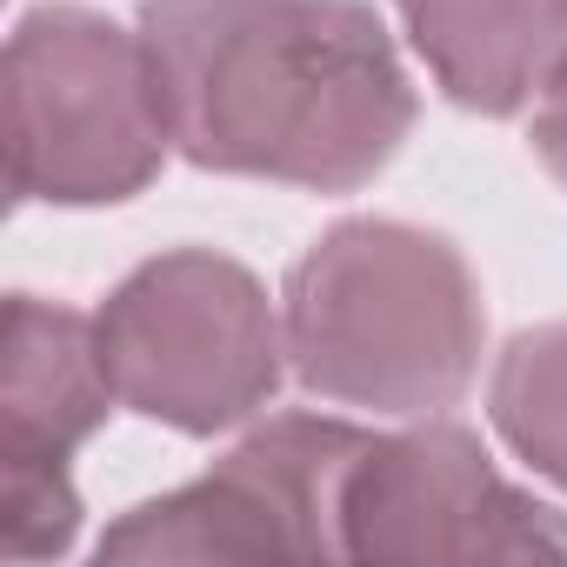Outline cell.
Masks as SVG:
<instances>
[{"mask_svg":"<svg viewBox=\"0 0 567 567\" xmlns=\"http://www.w3.org/2000/svg\"><path fill=\"white\" fill-rule=\"evenodd\" d=\"M174 154L141 28L48 0L8 34V187L28 207L134 200Z\"/></svg>","mask_w":567,"mask_h":567,"instance_id":"3","label":"cell"},{"mask_svg":"<svg viewBox=\"0 0 567 567\" xmlns=\"http://www.w3.org/2000/svg\"><path fill=\"white\" fill-rule=\"evenodd\" d=\"M434 87L487 121L520 114L567 54V0H394Z\"/></svg>","mask_w":567,"mask_h":567,"instance_id":"8","label":"cell"},{"mask_svg":"<svg viewBox=\"0 0 567 567\" xmlns=\"http://www.w3.org/2000/svg\"><path fill=\"white\" fill-rule=\"evenodd\" d=\"M288 374L334 408L421 421L447 414L481 374V280L467 254L414 220H334L280 295Z\"/></svg>","mask_w":567,"mask_h":567,"instance_id":"2","label":"cell"},{"mask_svg":"<svg viewBox=\"0 0 567 567\" xmlns=\"http://www.w3.org/2000/svg\"><path fill=\"white\" fill-rule=\"evenodd\" d=\"M527 147H534V161H540V167L567 187V54L547 68V81H540V94H534Z\"/></svg>","mask_w":567,"mask_h":567,"instance_id":"10","label":"cell"},{"mask_svg":"<svg viewBox=\"0 0 567 567\" xmlns=\"http://www.w3.org/2000/svg\"><path fill=\"white\" fill-rule=\"evenodd\" d=\"M174 154L308 194L368 187L414 134V81L368 0H141Z\"/></svg>","mask_w":567,"mask_h":567,"instance_id":"1","label":"cell"},{"mask_svg":"<svg viewBox=\"0 0 567 567\" xmlns=\"http://www.w3.org/2000/svg\"><path fill=\"white\" fill-rule=\"evenodd\" d=\"M368 427L341 414H267L207 474L127 507L101 560H341V487Z\"/></svg>","mask_w":567,"mask_h":567,"instance_id":"5","label":"cell"},{"mask_svg":"<svg viewBox=\"0 0 567 567\" xmlns=\"http://www.w3.org/2000/svg\"><path fill=\"white\" fill-rule=\"evenodd\" d=\"M341 560H567V514L514 487L481 434L421 414L348 467Z\"/></svg>","mask_w":567,"mask_h":567,"instance_id":"6","label":"cell"},{"mask_svg":"<svg viewBox=\"0 0 567 567\" xmlns=\"http://www.w3.org/2000/svg\"><path fill=\"white\" fill-rule=\"evenodd\" d=\"M487 421L520 467L567 494V321L520 328L494 354Z\"/></svg>","mask_w":567,"mask_h":567,"instance_id":"9","label":"cell"},{"mask_svg":"<svg viewBox=\"0 0 567 567\" xmlns=\"http://www.w3.org/2000/svg\"><path fill=\"white\" fill-rule=\"evenodd\" d=\"M114 381L94 315L41 295L8 301V374H0V481H74V454L114 414Z\"/></svg>","mask_w":567,"mask_h":567,"instance_id":"7","label":"cell"},{"mask_svg":"<svg viewBox=\"0 0 567 567\" xmlns=\"http://www.w3.org/2000/svg\"><path fill=\"white\" fill-rule=\"evenodd\" d=\"M114 401L174 434H227L280 394L288 328L260 274L214 247L141 260L94 308Z\"/></svg>","mask_w":567,"mask_h":567,"instance_id":"4","label":"cell"}]
</instances>
